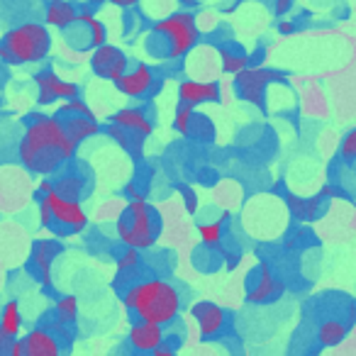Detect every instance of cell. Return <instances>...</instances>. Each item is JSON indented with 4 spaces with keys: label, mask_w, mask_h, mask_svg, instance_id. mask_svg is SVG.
Masks as SVG:
<instances>
[{
    "label": "cell",
    "mask_w": 356,
    "mask_h": 356,
    "mask_svg": "<svg viewBox=\"0 0 356 356\" xmlns=\"http://www.w3.org/2000/svg\"><path fill=\"white\" fill-rule=\"evenodd\" d=\"M273 83H286V76L281 71L266 69V66H249L247 71L234 76V90L244 103L254 105V108H264L266 105V93Z\"/></svg>",
    "instance_id": "cell-6"
},
{
    "label": "cell",
    "mask_w": 356,
    "mask_h": 356,
    "mask_svg": "<svg viewBox=\"0 0 356 356\" xmlns=\"http://www.w3.org/2000/svg\"><path fill=\"white\" fill-rule=\"evenodd\" d=\"M54 320L61 325H74L79 320V298L76 296H59L54 300Z\"/></svg>",
    "instance_id": "cell-27"
},
{
    "label": "cell",
    "mask_w": 356,
    "mask_h": 356,
    "mask_svg": "<svg viewBox=\"0 0 356 356\" xmlns=\"http://www.w3.org/2000/svg\"><path fill=\"white\" fill-rule=\"evenodd\" d=\"M105 3H110V6H115V8H120V10H129V8L142 6V0H105Z\"/></svg>",
    "instance_id": "cell-39"
},
{
    "label": "cell",
    "mask_w": 356,
    "mask_h": 356,
    "mask_svg": "<svg viewBox=\"0 0 356 356\" xmlns=\"http://www.w3.org/2000/svg\"><path fill=\"white\" fill-rule=\"evenodd\" d=\"M115 232L124 247L144 252L156 244L159 234H161V218L147 203V198L139 195V198L129 200V205L122 210V215L115 222Z\"/></svg>",
    "instance_id": "cell-5"
},
{
    "label": "cell",
    "mask_w": 356,
    "mask_h": 356,
    "mask_svg": "<svg viewBox=\"0 0 356 356\" xmlns=\"http://www.w3.org/2000/svg\"><path fill=\"white\" fill-rule=\"evenodd\" d=\"M346 337V325L339 320H325L317 327V341L322 346H337L341 344Z\"/></svg>",
    "instance_id": "cell-25"
},
{
    "label": "cell",
    "mask_w": 356,
    "mask_h": 356,
    "mask_svg": "<svg viewBox=\"0 0 356 356\" xmlns=\"http://www.w3.org/2000/svg\"><path fill=\"white\" fill-rule=\"evenodd\" d=\"M59 120L76 147H81L83 142H88V139L100 134V122L95 120V115H66V118Z\"/></svg>",
    "instance_id": "cell-19"
},
{
    "label": "cell",
    "mask_w": 356,
    "mask_h": 356,
    "mask_svg": "<svg viewBox=\"0 0 356 356\" xmlns=\"http://www.w3.org/2000/svg\"><path fill=\"white\" fill-rule=\"evenodd\" d=\"M134 356H149V354H134Z\"/></svg>",
    "instance_id": "cell-46"
},
{
    "label": "cell",
    "mask_w": 356,
    "mask_h": 356,
    "mask_svg": "<svg viewBox=\"0 0 356 356\" xmlns=\"http://www.w3.org/2000/svg\"><path fill=\"white\" fill-rule=\"evenodd\" d=\"M40 225L42 227H54V218H51V210L44 200H40Z\"/></svg>",
    "instance_id": "cell-37"
},
{
    "label": "cell",
    "mask_w": 356,
    "mask_h": 356,
    "mask_svg": "<svg viewBox=\"0 0 356 356\" xmlns=\"http://www.w3.org/2000/svg\"><path fill=\"white\" fill-rule=\"evenodd\" d=\"M339 156L344 161H356V127L344 134V139L339 144Z\"/></svg>",
    "instance_id": "cell-35"
},
{
    "label": "cell",
    "mask_w": 356,
    "mask_h": 356,
    "mask_svg": "<svg viewBox=\"0 0 356 356\" xmlns=\"http://www.w3.org/2000/svg\"><path fill=\"white\" fill-rule=\"evenodd\" d=\"M286 205L298 220L302 222H312L317 220V215L322 213V205H325V195H315V198H298V195L288 193L286 195Z\"/></svg>",
    "instance_id": "cell-21"
},
{
    "label": "cell",
    "mask_w": 356,
    "mask_h": 356,
    "mask_svg": "<svg viewBox=\"0 0 356 356\" xmlns=\"http://www.w3.org/2000/svg\"><path fill=\"white\" fill-rule=\"evenodd\" d=\"M76 149L56 115H30L17 144V156L27 171L49 176L74 159Z\"/></svg>",
    "instance_id": "cell-1"
},
{
    "label": "cell",
    "mask_w": 356,
    "mask_h": 356,
    "mask_svg": "<svg viewBox=\"0 0 356 356\" xmlns=\"http://www.w3.org/2000/svg\"><path fill=\"white\" fill-rule=\"evenodd\" d=\"M129 66L132 64H129L127 54L115 44H103L98 49H93V54H90V69L103 81H113L115 83Z\"/></svg>",
    "instance_id": "cell-11"
},
{
    "label": "cell",
    "mask_w": 356,
    "mask_h": 356,
    "mask_svg": "<svg viewBox=\"0 0 356 356\" xmlns=\"http://www.w3.org/2000/svg\"><path fill=\"white\" fill-rule=\"evenodd\" d=\"M124 195H129V198H139V193H137V188H134V184H129L127 188H124Z\"/></svg>",
    "instance_id": "cell-44"
},
{
    "label": "cell",
    "mask_w": 356,
    "mask_h": 356,
    "mask_svg": "<svg viewBox=\"0 0 356 356\" xmlns=\"http://www.w3.org/2000/svg\"><path fill=\"white\" fill-rule=\"evenodd\" d=\"M51 191H54V184L51 181H47V178H42L40 181V186H37V193H35V198L40 200V198H44V195H49Z\"/></svg>",
    "instance_id": "cell-38"
},
{
    "label": "cell",
    "mask_w": 356,
    "mask_h": 356,
    "mask_svg": "<svg viewBox=\"0 0 356 356\" xmlns=\"http://www.w3.org/2000/svg\"><path fill=\"white\" fill-rule=\"evenodd\" d=\"M281 296H283V281L276 278V273L271 271L268 264H259V268H254L252 278H249L247 300L257 302V305H264V302L278 300Z\"/></svg>",
    "instance_id": "cell-12"
},
{
    "label": "cell",
    "mask_w": 356,
    "mask_h": 356,
    "mask_svg": "<svg viewBox=\"0 0 356 356\" xmlns=\"http://www.w3.org/2000/svg\"><path fill=\"white\" fill-rule=\"evenodd\" d=\"M110 120H113V124H118V127L127 129V132L137 134V137H144V139L152 137V132H154V120L144 108H122Z\"/></svg>",
    "instance_id": "cell-18"
},
{
    "label": "cell",
    "mask_w": 356,
    "mask_h": 356,
    "mask_svg": "<svg viewBox=\"0 0 356 356\" xmlns=\"http://www.w3.org/2000/svg\"><path fill=\"white\" fill-rule=\"evenodd\" d=\"M225 220H227V215H222V218L218 220H210V222H200L198 225V234H200V242L205 244V247H220L225 239Z\"/></svg>",
    "instance_id": "cell-28"
},
{
    "label": "cell",
    "mask_w": 356,
    "mask_h": 356,
    "mask_svg": "<svg viewBox=\"0 0 356 356\" xmlns=\"http://www.w3.org/2000/svg\"><path fill=\"white\" fill-rule=\"evenodd\" d=\"M193 115H195V108L178 103L176 105V113H173V129H176L178 134L188 137V134H191V122H193Z\"/></svg>",
    "instance_id": "cell-31"
},
{
    "label": "cell",
    "mask_w": 356,
    "mask_h": 356,
    "mask_svg": "<svg viewBox=\"0 0 356 356\" xmlns=\"http://www.w3.org/2000/svg\"><path fill=\"white\" fill-rule=\"evenodd\" d=\"M76 17H79V8L71 0H51L44 10V25L66 32L69 27L76 25Z\"/></svg>",
    "instance_id": "cell-20"
},
{
    "label": "cell",
    "mask_w": 356,
    "mask_h": 356,
    "mask_svg": "<svg viewBox=\"0 0 356 356\" xmlns=\"http://www.w3.org/2000/svg\"><path fill=\"white\" fill-rule=\"evenodd\" d=\"M159 86L156 74L152 71V66L147 64H134L115 81V90L124 98H132V100H142L152 93L154 88Z\"/></svg>",
    "instance_id": "cell-10"
},
{
    "label": "cell",
    "mask_w": 356,
    "mask_h": 356,
    "mask_svg": "<svg viewBox=\"0 0 356 356\" xmlns=\"http://www.w3.org/2000/svg\"><path fill=\"white\" fill-rule=\"evenodd\" d=\"M105 132H108V137L113 139L120 149H124V152H132V154H142L144 137H137V134L127 132V129L118 127V124H113V122L105 127Z\"/></svg>",
    "instance_id": "cell-24"
},
{
    "label": "cell",
    "mask_w": 356,
    "mask_h": 356,
    "mask_svg": "<svg viewBox=\"0 0 356 356\" xmlns=\"http://www.w3.org/2000/svg\"><path fill=\"white\" fill-rule=\"evenodd\" d=\"M127 341L132 346L134 354H152L154 349L166 341V332L161 325H152V322L137 320L127 332Z\"/></svg>",
    "instance_id": "cell-16"
},
{
    "label": "cell",
    "mask_w": 356,
    "mask_h": 356,
    "mask_svg": "<svg viewBox=\"0 0 356 356\" xmlns=\"http://www.w3.org/2000/svg\"><path fill=\"white\" fill-rule=\"evenodd\" d=\"M10 346H13V337L0 330V356L10 354Z\"/></svg>",
    "instance_id": "cell-41"
},
{
    "label": "cell",
    "mask_w": 356,
    "mask_h": 356,
    "mask_svg": "<svg viewBox=\"0 0 356 356\" xmlns=\"http://www.w3.org/2000/svg\"><path fill=\"white\" fill-rule=\"evenodd\" d=\"M293 3H296V0H273V13H276V15H286L293 8Z\"/></svg>",
    "instance_id": "cell-40"
},
{
    "label": "cell",
    "mask_w": 356,
    "mask_h": 356,
    "mask_svg": "<svg viewBox=\"0 0 356 356\" xmlns=\"http://www.w3.org/2000/svg\"><path fill=\"white\" fill-rule=\"evenodd\" d=\"M35 86H37V103L40 105H51V103H56V100H71L81 95L79 83L61 79L54 69L37 71Z\"/></svg>",
    "instance_id": "cell-9"
},
{
    "label": "cell",
    "mask_w": 356,
    "mask_h": 356,
    "mask_svg": "<svg viewBox=\"0 0 356 356\" xmlns=\"http://www.w3.org/2000/svg\"><path fill=\"white\" fill-rule=\"evenodd\" d=\"M0 330L10 334L13 339L20 337V330H22V310H20V302L17 300H10L6 302L3 312H0Z\"/></svg>",
    "instance_id": "cell-23"
},
{
    "label": "cell",
    "mask_w": 356,
    "mask_h": 356,
    "mask_svg": "<svg viewBox=\"0 0 356 356\" xmlns=\"http://www.w3.org/2000/svg\"><path fill=\"white\" fill-rule=\"evenodd\" d=\"M47 205L51 210V218H54V225L64 232H81V229L88 227V215H86L83 205L79 200H69V198H61L56 191H51L49 195H44ZM37 200V203H40Z\"/></svg>",
    "instance_id": "cell-8"
},
{
    "label": "cell",
    "mask_w": 356,
    "mask_h": 356,
    "mask_svg": "<svg viewBox=\"0 0 356 356\" xmlns=\"http://www.w3.org/2000/svg\"><path fill=\"white\" fill-rule=\"evenodd\" d=\"M191 315H193L195 325H198L200 339H215L225 332V325H227V312L225 307H220L218 302L210 300H200L191 307Z\"/></svg>",
    "instance_id": "cell-13"
},
{
    "label": "cell",
    "mask_w": 356,
    "mask_h": 356,
    "mask_svg": "<svg viewBox=\"0 0 356 356\" xmlns=\"http://www.w3.org/2000/svg\"><path fill=\"white\" fill-rule=\"evenodd\" d=\"M149 356H176V349H173L171 344H166V341H163V344L159 346V349H154Z\"/></svg>",
    "instance_id": "cell-43"
},
{
    "label": "cell",
    "mask_w": 356,
    "mask_h": 356,
    "mask_svg": "<svg viewBox=\"0 0 356 356\" xmlns=\"http://www.w3.org/2000/svg\"><path fill=\"white\" fill-rule=\"evenodd\" d=\"M139 264H142V257H139V249H124L118 257V278H134V273L139 271Z\"/></svg>",
    "instance_id": "cell-30"
},
{
    "label": "cell",
    "mask_w": 356,
    "mask_h": 356,
    "mask_svg": "<svg viewBox=\"0 0 356 356\" xmlns=\"http://www.w3.org/2000/svg\"><path fill=\"white\" fill-rule=\"evenodd\" d=\"M278 35H283V37H288V35H293L296 32V22H291V20H281L278 22Z\"/></svg>",
    "instance_id": "cell-42"
},
{
    "label": "cell",
    "mask_w": 356,
    "mask_h": 356,
    "mask_svg": "<svg viewBox=\"0 0 356 356\" xmlns=\"http://www.w3.org/2000/svg\"><path fill=\"white\" fill-rule=\"evenodd\" d=\"M191 134L198 137V142H210L215 134V127L205 115H193V122H191ZM188 134V137H191Z\"/></svg>",
    "instance_id": "cell-33"
},
{
    "label": "cell",
    "mask_w": 356,
    "mask_h": 356,
    "mask_svg": "<svg viewBox=\"0 0 356 356\" xmlns=\"http://www.w3.org/2000/svg\"><path fill=\"white\" fill-rule=\"evenodd\" d=\"M64 35L69 37V42H71L74 49H90V35H88V27H86L83 22L76 20V25L69 27Z\"/></svg>",
    "instance_id": "cell-32"
},
{
    "label": "cell",
    "mask_w": 356,
    "mask_h": 356,
    "mask_svg": "<svg viewBox=\"0 0 356 356\" xmlns=\"http://www.w3.org/2000/svg\"><path fill=\"white\" fill-rule=\"evenodd\" d=\"M61 254V244L56 239H40L32 247V268L44 288H51V266Z\"/></svg>",
    "instance_id": "cell-17"
},
{
    "label": "cell",
    "mask_w": 356,
    "mask_h": 356,
    "mask_svg": "<svg viewBox=\"0 0 356 356\" xmlns=\"http://www.w3.org/2000/svg\"><path fill=\"white\" fill-rule=\"evenodd\" d=\"M88 3H90V8H98V6H103L105 0H88Z\"/></svg>",
    "instance_id": "cell-45"
},
{
    "label": "cell",
    "mask_w": 356,
    "mask_h": 356,
    "mask_svg": "<svg viewBox=\"0 0 356 356\" xmlns=\"http://www.w3.org/2000/svg\"><path fill=\"white\" fill-rule=\"evenodd\" d=\"M10 356H64V344L49 327H32L25 337L13 339Z\"/></svg>",
    "instance_id": "cell-7"
},
{
    "label": "cell",
    "mask_w": 356,
    "mask_h": 356,
    "mask_svg": "<svg viewBox=\"0 0 356 356\" xmlns=\"http://www.w3.org/2000/svg\"><path fill=\"white\" fill-rule=\"evenodd\" d=\"M220 66H222V74L227 76H237L242 71H247L252 66V59L242 51H232V49H220Z\"/></svg>",
    "instance_id": "cell-26"
},
{
    "label": "cell",
    "mask_w": 356,
    "mask_h": 356,
    "mask_svg": "<svg viewBox=\"0 0 356 356\" xmlns=\"http://www.w3.org/2000/svg\"><path fill=\"white\" fill-rule=\"evenodd\" d=\"M122 305L137 320L168 327L181 312V291L166 278H144L124 288Z\"/></svg>",
    "instance_id": "cell-2"
},
{
    "label": "cell",
    "mask_w": 356,
    "mask_h": 356,
    "mask_svg": "<svg viewBox=\"0 0 356 356\" xmlns=\"http://www.w3.org/2000/svg\"><path fill=\"white\" fill-rule=\"evenodd\" d=\"M188 69L191 79L195 81H218V74H222V66H220V49L208 44H198L188 56Z\"/></svg>",
    "instance_id": "cell-14"
},
{
    "label": "cell",
    "mask_w": 356,
    "mask_h": 356,
    "mask_svg": "<svg viewBox=\"0 0 356 356\" xmlns=\"http://www.w3.org/2000/svg\"><path fill=\"white\" fill-rule=\"evenodd\" d=\"M54 191L61 195V198L79 200L81 203V195H83V178L76 176V173H64V176L56 178Z\"/></svg>",
    "instance_id": "cell-29"
},
{
    "label": "cell",
    "mask_w": 356,
    "mask_h": 356,
    "mask_svg": "<svg viewBox=\"0 0 356 356\" xmlns=\"http://www.w3.org/2000/svg\"><path fill=\"white\" fill-rule=\"evenodd\" d=\"M152 42L161 44V49L156 51V56H161V59H186L200 44L198 17L193 13L176 10L171 15L161 17V20H154Z\"/></svg>",
    "instance_id": "cell-4"
},
{
    "label": "cell",
    "mask_w": 356,
    "mask_h": 356,
    "mask_svg": "<svg viewBox=\"0 0 356 356\" xmlns=\"http://www.w3.org/2000/svg\"><path fill=\"white\" fill-rule=\"evenodd\" d=\"M178 188V193L184 195V205H186V213L188 215H195L198 213V193H195L193 188H191V186H176Z\"/></svg>",
    "instance_id": "cell-36"
},
{
    "label": "cell",
    "mask_w": 356,
    "mask_h": 356,
    "mask_svg": "<svg viewBox=\"0 0 356 356\" xmlns=\"http://www.w3.org/2000/svg\"><path fill=\"white\" fill-rule=\"evenodd\" d=\"M220 98H222V88H220L218 81L186 79L178 83V103L191 105V108H198V105H208V103H220Z\"/></svg>",
    "instance_id": "cell-15"
},
{
    "label": "cell",
    "mask_w": 356,
    "mask_h": 356,
    "mask_svg": "<svg viewBox=\"0 0 356 356\" xmlns=\"http://www.w3.org/2000/svg\"><path fill=\"white\" fill-rule=\"evenodd\" d=\"M66 115H93V110H90L88 103L81 100V95H79V98L66 100V103L56 110V118H66Z\"/></svg>",
    "instance_id": "cell-34"
},
{
    "label": "cell",
    "mask_w": 356,
    "mask_h": 356,
    "mask_svg": "<svg viewBox=\"0 0 356 356\" xmlns=\"http://www.w3.org/2000/svg\"><path fill=\"white\" fill-rule=\"evenodd\" d=\"M79 22H83L88 27V35H90V49H98V47L108 44V27L105 22H100V17H95L90 10H79Z\"/></svg>",
    "instance_id": "cell-22"
},
{
    "label": "cell",
    "mask_w": 356,
    "mask_h": 356,
    "mask_svg": "<svg viewBox=\"0 0 356 356\" xmlns=\"http://www.w3.org/2000/svg\"><path fill=\"white\" fill-rule=\"evenodd\" d=\"M51 51V32L44 22H22L0 40V61L10 66L40 64Z\"/></svg>",
    "instance_id": "cell-3"
}]
</instances>
